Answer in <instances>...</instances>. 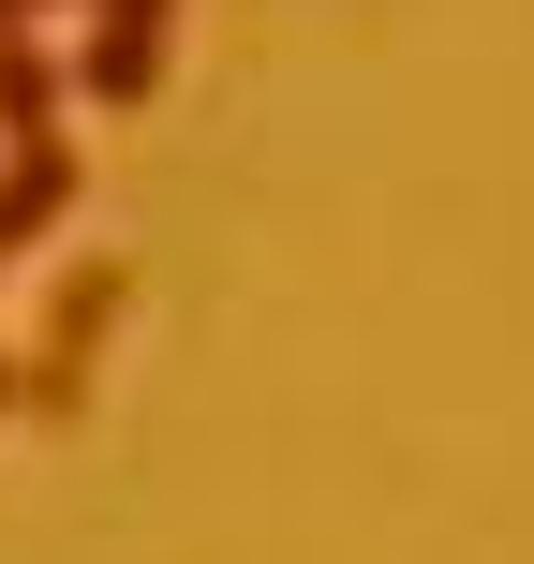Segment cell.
Wrapping results in <instances>:
<instances>
[{
	"label": "cell",
	"instance_id": "52a82bcc",
	"mask_svg": "<svg viewBox=\"0 0 534 564\" xmlns=\"http://www.w3.org/2000/svg\"><path fill=\"white\" fill-rule=\"evenodd\" d=\"M15 401H30V387H15V357H0V416H15Z\"/></svg>",
	"mask_w": 534,
	"mask_h": 564
},
{
	"label": "cell",
	"instance_id": "277c9868",
	"mask_svg": "<svg viewBox=\"0 0 534 564\" xmlns=\"http://www.w3.org/2000/svg\"><path fill=\"white\" fill-rule=\"evenodd\" d=\"M30 134H59V45L45 30L0 45V149H30Z\"/></svg>",
	"mask_w": 534,
	"mask_h": 564
},
{
	"label": "cell",
	"instance_id": "6da1fadb",
	"mask_svg": "<svg viewBox=\"0 0 534 564\" xmlns=\"http://www.w3.org/2000/svg\"><path fill=\"white\" fill-rule=\"evenodd\" d=\"M75 194H89V178H75V149H59V134L0 149V268H15V253H45V238L75 224Z\"/></svg>",
	"mask_w": 534,
	"mask_h": 564
},
{
	"label": "cell",
	"instance_id": "7a4b0ae2",
	"mask_svg": "<svg viewBox=\"0 0 534 564\" xmlns=\"http://www.w3.org/2000/svg\"><path fill=\"white\" fill-rule=\"evenodd\" d=\"M164 89V30H89L59 45V105H149Z\"/></svg>",
	"mask_w": 534,
	"mask_h": 564
},
{
	"label": "cell",
	"instance_id": "5b68a950",
	"mask_svg": "<svg viewBox=\"0 0 534 564\" xmlns=\"http://www.w3.org/2000/svg\"><path fill=\"white\" fill-rule=\"evenodd\" d=\"M75 15H89V30H164L178 0H75Z\"/></svg>",
	"mask_w": 534,
	"mask_h": 564
},
{
	"label": "cell",
	"instance_id": "3957f363",
	"mask_svg": "<svg viewBox=\"0 0 534 564\" xmlns=\"http://www.w3.org/2000/svg\"><path fill=\"white\" fill-rule=\"evenodd\" d=\"M119 297H134V282H119V268H75V282H59V297H45V371H30V401H59V387H75V357H89V341H105L119 327Z\"/></svg>",
	"mask_w": 534,
	"mask_h": 564
},
{
	"label": "cell",
	"instance_id": "8992f818",
	"mask_svg": "<svg viewBox=\"0 0 534 564\" xmlns=\"http://www.w3.org/2000/svg\"><path fill=\"white\" fill-rule=\"evenodd\" d=\"M59 15V0H0V45H15V30H45Z\"/></svg>",
	"mask_w": 534,
	"mask_h": 564
}]
</instances>
